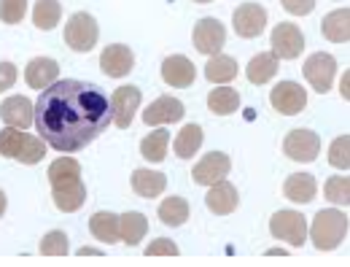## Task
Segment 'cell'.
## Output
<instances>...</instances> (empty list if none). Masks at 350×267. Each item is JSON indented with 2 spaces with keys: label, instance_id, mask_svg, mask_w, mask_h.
I'll return each mask as SVG.
<instances>
[{
  "label": "cell",
  "instance_id": "1",
  "mask_svg": "<svg viewBox=\"0 0 350 267\" xmlns=\"http://www.w3.org/2000/svg\"><path fill=\"white\" fill-rule=\"evenodd\" d=\"M113 122L105 92L79 79H62L41 89L36 103V127L54 151H81Z\"/></svg>",
  "mask_w": 350,
  "mask_h": 267
},
{
  "label": "cell",
  "instance_id": "2",
  "mask_svg": "<svg viewBox=\"0 0 350 267\" xmlns=\"http://www.w3.org/2000/svg\"><path fill=\"white\" fill-rule=\"evenodd\" d=\"M312 246L318 251H332L348 238V216L340 211H321L315 214V222L310 227Z\"/></svg>",
  "mask_w": 350,
  "mask_h": 267
},
{
  "label": "cell",
  "instance_id": "3",
  "mask_svg": "<svg viewBox=\"0 0 350 267\" xmlns=\"http://www.w3.org/2000/svg\"><path fill=\"white\" fill-rule=\"evenodd\" d=\"M97 36H100V27H97L94 16L87 11L73 14L65 25V44L73 51H92L97 44Z\"/></svg>",
  "mask_w": 350,
  "mask_h": 267
},
{
  "label": "cell",
  "instance_id": "4",
  "mask_svg": "<svg viewBox=\"0 0 350 267\" xmlns=\"http://www.w3.org/2000/svg\"><path fill=\"white\" fill-rule=\"evenodd\" d=\"M269 232L278 240H286L291 249H302L307 240V222L297 211H278L269 219Z\"/></svg>",
  "mask_w": 350,
  "mask_h": 267
},
{
  "label": "cell",
  "instance_id": "5",
  "mask_svg": "<svg viewBox=\"0 0 350 267\" xmlns=\"http://www.w3.org/2000/svg\"><path fill=\"white\" fill-rule=\"evenodd\" d=\"M283 151H286V157L294 160V162H312V160H318V154H321V138L312 133V130L297 127V130H291V133L286 135Z\"/></svg>",
  "mask_w": 350,
  "mask_h": 267
},
{
  "label": "cell",
  "instance_id": "6",
  "mask_svg": "<svg viewBox=\"0 0 350 267\" xmlns=\"http://www.w3.org/2000/svg\"><path fill=\"white\" fill-rule=\"evenodd\" d=\"M269 44H272V54L275 57H280V60H297L302 54V49H305V36H302V30L297 25L280 22L272 30Z\"/></svg>",
  "mask_w": 350,
  "mask_h": 267
},
{
  "label": "cell",
  "instance_id": "7",
  "mask_svg": "<svg viewBox=\"0 0 350 267\" xmlns=\"http://www.w3.org/2000/svg\"><path fill=\"white\" fill-rule=\"evenodd\" d=\"M334 73H337V60L332 54H312L307 57L305 62V79L310 81V87L321 94H326L332 89V81H334Z\"/></svg>",
  "mask_w": 350,
  "mask_h": 267
},
{
  "label": "cell",
  "instance_id": "8",
  "mask_svg": "<svg viewBox=\"0 0 350 267\" xmlns=\"http://www.w3.org/2000/svg\"><path fill=\"white\" fill-rule=\"evenodd\" d=\"M191 41H194V49L213 57V54H221V49L226 44V30L219 19H200L194 25V33H191Z\"/></svg>",
  "mask_w": 350,
  "mask_h": 267
},
{
  "label": "cell",
  "instance_id": "9",
  "mask_svg": "<svg viewBox=\"0 0 350 267\" xmlns=\"http://www.w3.org/2000/svg\"><path fill=\"white\" fill-rule=\"evenodd\" d=\"M269 103H272V108H275L278 114L294 116V114H299L307 105V92H305V87H299L297 81H280L278 87L272 89Z\"/></svg>",
  "mask_w": 350,
  "mask_h": 267
},
{
  "label": "cell",
  "instance_id": "10",
  "mask_svg": "<svg viewBox=\"0 0 350 267\" xmlns=\"http://www.w3.org/2000/svg\"><path fill=\"white\" fill-rule=\"evenodd\" d=\"M232 25H234V33L240 38H256L267 27V11L259 3H243V5H237Z\"/></svg>",
  "mask_w": 350,
  "mask_h": 267
},
{
  "label": "cell",
  "instance_id": "11",
  "mask_svg": "<svg viewBox=\"0 0 350 267\" xmlns=\"http://www.w3.org/2000/svg\"><path fill=\"white\" fill-rule=\"evenodd\" d=\"M229 170H232V160H229L224 151H211V154H205V157L194 165L191 178H194V183H200V186H211V183H216L221 178H226Z\"/></svg>",
  "mask_w": 350,
  "mask_h": 267
},
{
  "label": "cell",
  "instance_id": "12",
  "mask_svg": "<svg viewBox=\"0 0 350 267\" xmlns=\"http://www.w3.org/2000/svg\"><path fill=\"white\" fill-rule=\"evenodd\" d=\"M111 108H113V125L127 130L140 108V89L137 87H119L111 94Z\"/></svg>",
  "mask_w": 350,
  "mask_h": 267
},
{
  "label": "cell",
  "instance_id": "13",
  "mask_svg": "<svg viewBox=\"0 0 350 267\" xmlns=\"http://www.w3.org/2000/svg\"><path fill=\"white\" fill-rule=\"evenodd\" d=\"M183 114H186V108H183L180 100H175L170 94H162V97H157V100L143 111V122H146L148 127L173 125L178 119H183Z\"/></svg>",
  "mask_w": 350,
  "mask_h": 267
},
{
  "label": "cell",
  "instance_id": "14",
  "mask_svg": "<svg viewBox=\"0 0 350 267\" xmlns=\"http://www.w3.org/2000/svg\"><path fill=\"white\" fill-rule=\"evenodd\" d=\"M100 68H103L105 76L122 79V76H127L135 68V54H132L130 46L111 44L108 49H103V54H100Z\"/></svg>",
  "mask_w": 350,
  "mask_h": 267
},
{
  "label": "cell",
  "instance_id": "15",
  "mask_svg": "<svg viewBox=\"0 0 350 267\" xmlns=\"http://www.w3.org/2000/svg\"><path fill=\"white\" fill-rule=\"evenodd\" d=\"M0 116L8 127H16V130H27L33 122H36V108L27 97L22 94H14V97H5L3 105H0Z\"/></svg>",
  "mask_w": 350,
  "mask_h": 267
},
{
  "label": "cell",
  "instance_id": "16",
  "mask_svg": "<svg viewBox=\"0 0 350 267\" xmlns=\"http://www.w3.org/2000/svg\"><path fill=\"white\" fill-rule=\"evenodd\" d=\"M205 205H208L213 214H219V216H226V214L237 211L240 194H237L234 183H229V181H224V178L216 181V183H211V189H208V194H205Z\"/></svg>",
  "mask_w": 350,
  "mask_h": 267
},
{
  "label": "cell",
  "instance_id": "17",
  "mask_svg": "<svg viewBox=\"0 0 350 267\" xmlns=\"http://www.w3.org/2000/svg\"><path fill=\"white\" fill-rule=\"evenodd\" d=\"M51 197H54V205L62 214H73V211H79L87 203V183L81 178H76V181L51 186Z\"/></svg>",
  "mask_w": 350,
  "mask_h": 267
},
{
  "label": "cell",
  "instance_id": "18",
  "mask_svg": "<svg viewBox=\"0 0 350 267\" xmlns=\"http://www.w3.org/2000/svg\"><path fill=\"white\" fill-rule=\"evenodd\" d=\"M162 79L170 87H191L194 79H197V71H194V65H191L189 57L173 54V57H167L162 62Z\"/></svg>",
  "mask_w": 350,
  "mask_h": 267
},
{
  "label": "cell",
  "instance_id": "19",
  "mask_svg": "<svg viewBox=\"0 0 350 267\" xmlns=\"http://www.w3.org/2000/svg\"><path fill=\"white\" fill-rule=\"evenodd\" d=\"M25 79L33 89L51 87L59 79V65L51 57H36V60H30V65L25 71Z\"/></svg>",
  "mask_w": 350,
  "mask_h": 267
},
{
  "label": "cell",
  "instance_id": "20",
  "mask_svg": "<svg viewBox=\"0 0 350 267\" xmlns=\"http://www.w3.org/2000/svg\"><path fill=\"white\" fill-rule=\"evenodd\" d=\"M283 194L297 203V205H305V203H312V197L318 194V183L310 173H294V176L286 178L283 183Z\"/></svg>",
  "mask_w": 350,
  "mask_h": 267
},
{
  "label": "cell",
  "instance_id": "21",
  "mask_svg": "<svg viewBox=\"0 0 350 267\" xmlns=\"http://www.w3.org/2000/svg\"><path fill=\"white\" fill-rule=\"evenodd\" d=\"M321 30H323V36H326L329 41H334V44H348V38H350L348 5H345V8H337V11H332V14H326L323 22H321Z\"/></svg>",
  "mask_w": 350,
  "mask_h": 267
},
{
  "label": "cell",
  "instance_id": "22",
  "mask_svg": "<svg viewBox=\"0 0 350 267\" xmlns=\"http://www.w3.org/2000/svg\"><path fill=\"white\" fill-rule=\"evenodd\" d=\"M165 186H167V178L165 173H157V170H146V168H140V170H135L132 173V189H135V194H140V197H159L162 192H165Z\"/></svg>",
  "mask_w": 350,
  "mask_h": 267
},
{
  "label": "cell",
  "instance_id": "23",
  "mask_svg": "<svg viewBox=\"0 0 350 267\" xmlns=\"http://www.w3.org/2000/svg\"><path fill=\"white\" fill-rule=\"evenodd\" d=\"M148 232V222L143 214L130 211V214H122L119 216V240L127 243V246H137Z\"/></svg>",
  "mask_w": 350,
  "mask_h": 267
},
{
  "label": "cell",
  "instance_id": "24",
  "mask_svg": "<svg viewBox=\"0 0 350 267\" xmlns=\"http://www.w3.org/2000/svg\"><path fill=\"white\" fill-rule=\"evenodd\" d=\"M89 229H92V235H94L100 243H108V246L119 243V216H116V214H108V211L94 214V216L89 219Z\"/></svg>",
  "mask_w": 350,
  "mask_h": 267
},
{
  "label": "cell",
  "instance_id": "25",
  "mask_svg": "<svg viewBox=\"0 0 350 267\" xmlns=\"http://www.w3.org/2000/svg\"><path fill=\"white\" fill-rule=\"evenodd\" d=\"M275 73H278V57H275L272 51L256 54V57L248 62V68H245V76H248L251 84H267Z\"/></svg>",
  "mask_w": 350,
  "mask_h": 267
},
{
  "label": "cell",
  "instance_id": "26",
  "mask_svg": "<svg viewBox=\"0 0 350 267\" xmlns=\"http://www.w3.org/2000/svg\"><path fill=\"white\" fill-rule=\"evenodd\" d=\"M205 76L211 84H229L237 76V62L226 54H213L205 65Z\"/></svg>",
  "mask_w": 350,
  "mask_h": 267
},
{
  "label": "cell",
  "instance_id": "27",
  "mask_svg": "<svg viewBox=\"0 0 350 267\" xmlns=\"http://www.w3.org/2000/svg\"><path fill=\"white\" fill-rule=\"evenodd\" d=\"M202 140H205V135H202V127H200V125H186V127L178 133V138H175V154H178L180 160H191V157L200 151Z\"/></svg>",
  "mask_w": 350,
  "mask_h": 267
},
{
  "label": "cell",
  "instance_id": "28",
  "mask_svg": "<svg viewBox=\"0 0 350 267\" xmlns=\"http://www.w3.org/2000/svg\"><path fill=\"white\" fill-rule=\"evenodd\" d=\"M208 108H211L213 114H219V116L234 114V111L240 108V94H237V89L216 87L211 94H208Z\"/></svg>",
  "mask_w": 350,
  "mask_h": 267
},
{
  "label": "cell",
  "instance_id": "29",
  "mask_svg": "<svg viewBox=\"0 0 350 267\" xmlns=\"http://www.w3.org/2000/svg\"><path fill=\"white\" fill-rule=\"evenodd\" d=\"M167 143H170V133L167 130H154L151 135L143 138L140 143V154L148 162H162L167 157Z\"/></svg>",
  "mask_w": 350,
  "mask_h": 267
},
{
  "label": "cell",
  "instance_id": "30",
  "mask_svg": "<svg viewBox=\"0 0 350 267\" xmlns=\"http://www.w3.org/2000/svg\"><path fill=\"white\" fill-rule=\"evenodd\" d=\"M76 178H81V165L73 157H59L49 165V183L51 186H59V183H68Z\"/></svg>",
  "mask_w": 350,
  "mask_h": 267
},
{
  "label": "cell",
  "instance_id": "31",
  "mask_svg": "<svg viewBox=\"0 0 350 267\" xmlns=\"http://www.w3.org/2000/svg\"><path fill=\"white\" fill-rule=\"evenodd\" d=\"M62 19V5L59 0H38L33 8V22L38 30H54L57 22Z\"/></svg>",
  "mask_w": 350,
  "mask_h": 267
},
{
  "label": "cell",
  "instance_id": "32",
  "mask_svg": "<svg viewBox=\"0 0 350 267\" xmlns=\"http://www.w3.org/2000/svg\"><path fill=\"white\" fill-rule=\"evenodd\" d=\"M159 219L167 227H180L189 219V203L183 197H167L162 205H159Z\"/></svg>",
  "mask_w": 350,
  "mask_h": 267
},
{
  "label": "cell",
  "instance_id": "33",
  "mask_svg": "<svg viewBox=\"0 0 350 267\" xmlns=\"http://www.w3.org/2000/svg\"><path fill=\"white\" fill-rule=\"evenodd\" d=\"M46 154V143L41 138H36V135H27L25 133V140H22V149H19V154H16V160L22 162V165H36V162H41Z\"/></svg>",
  "mask_w": 350,
  "mask_h": 267
},
{
  "label": "cell",
  "instance_id": "34",
  "mask_svg": "<svg viewBox=\"0 0 350 267\" xmlns=\"http://www.w3.org/2000/svg\"><path fill=\"white\" fill-rule=\"evenodd\" d=\"M323 194L332 200V203H337V205H348L350 203V181L348 176H334L326 181V186H323Z\"/></svg>",
  "mask_w": 350,
  "mask_h": 267
},
{
  "label": "cell",
  "instance_id": "35",
  "mask_svg": "<svg viewBox=\"0 0 350 267\" xmlns=\"http://www.w3.org/2000/svg\"><path fill=\"white\" fill-rule=\"evenodd\" d=\"M68 235L62 232V229H54V232H49L44 240H41V254L44 257H65L68 254Z\"/></svg>",
  "mask_w": 350,
  "mask_h": 267
},
{
  "label": "cell",
  "instance_id": "36",
  "mask_svg": "<svg viewBox=\"0 0 350 267\" xmlns=\"http://www.w3.org/2000/svg\"><path fill=\"white\" fill-rule=\"evenodd\" d=\"M22 140H25V133L16 130V127L0 130V154L8 157V160H16V154L22 149Z\"/></svg>",
  "mask_w": 350,
  "mask_h": 267
},
{
  "label": "cell",
  "instance_id": "37",
  "mask_svg": "<svg viewBox=\"0 0 350 267\" xmlns=\"http://www.w3.org/2000/svg\"><path fill=\"white\" fill-rule=\"evenodd\" d=\"M329 162H332L334 168H340V170H348L350 168V138L348 135H340V138L332 143V149H329Z\"/></svg>",
  "mask_w": 350,
  "mask_h": 267
},
{
  "label": "cell",
  "instance_id": "38",
  "mask_svg": "<svg viewBox=\"0 0 350 267\" xmlns=\"http://www.w3.org/2000/svg\"><path fill=\"white\" fill-rule=\"evenodd\" d=\"M27 14V0H0V22L16 25Z\"/></svg>",
  "mask_w": 350,
  "mask_h": 267
},
{
  "label": "cell",
  "instance_id": "39",
  "mask_svg": "<svg viewBox=\"0 0 350 267\" xmlns=\"http://www.w3.org/2000/svg\"><path fill=\"white\" fill-rule=\"evenodd\" d=\"M146 254L148 257H178V246H175L173 240H167V238H159V240H154L146 249Z\"/></svg>",
  "mask_w": 350,
  "mask_h": 267
},
{
  "label": "cell",
  "instance_id": "40",
  "mask_svg": "<svg viewBox=\"0 0 350 267\" xmlns=\"http://www.w3.org/2000/svg\"><path fill=\"white\" fill-rule=\"evenodd\" d=\"M283 8L294 16H305L315 8V0H283Z\"/></svg>",
  "mask_w": 350,
  "mask_h": 267
},
{
  "label": "cell",
  "instance_id": "41",
  "mask_svg": "<svg viewBox=\"0 0 350 267\" xmlns=\"http://www.w3.org/2000/svg\"><path fill=\"white\" fill-rule=\"evenodd\" d=\"M16 81V65L14 62H0V92L14 87Z\"/></svg>",
  "mask_w": 350,
  "mask_h": 267
},
{
  "label": "cell",
  "instance_id": "42",
  "mask_svg": "<svg viewBox=\"0 0 350 267\" xmlns=\"http://www.w3.org/2000/svg\"><path fill=\"white\" fill-rule=\"evenodd\" d=\"M348 84H350V76H348V71H345V76H342V81H340V94L348 100L350 97V89H348Z\"/></svg>",
  "mask_w": 350,
  "mask_h": 267
},
{
  "label": "cell",
  "instance_id": "43",
  "mask_svg": "<svg viewBox=\"0 0 350 267\" xmlns=\"http://www.w3.org/2000/svg\"><path fill=\"white\" fill-rule=\"evenodd\" d=\"M5 205H8V200H5V192L0 189V216L5 214Z\"/></svg>",
  "mask_w": 350,
  "mask_h": 267
},
{
  "label": "cell",
  "instance_id": "44",
  "mask_svg": "<svg viewBox=\"0 0 350 267\" xmlns=\"http://www.w3.org/2000/svg\"><path fill=\"white\" fill-rule=\"evenodd\" d=\"M79 254H81V257H87V254H100V251H97V249H89V246H84V249H79Z\"/></svg>",
  "mask_w": 350,
  "mask_h": 267
},
{
  "label": "cell",
  "instance_id": "45",
  "mask_svg": "<svg viewBox=\"0 0 350 267\" xmlns=\"http://www.w3.org/2000/svg\"><path fill=\"white\" fill-rule=\"evenodd\" d=\"M197 3H211V0H197Z\"/></svg>",
  "mask_w": 350,
  "mask_h": 267
}]
</instances>
